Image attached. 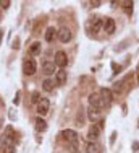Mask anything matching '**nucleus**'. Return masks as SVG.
<instances>
[{
    "instance_id": "nucleus-21",
    "label": "nucleus",
    "mask_w": 139,
    "mask_h": 153,
    "mask_svg": "<svg viewBox=\"0 0 139 153\" xmlns=\"http://www.w3.org/2000/svg\"><path fill=\"white\" fill-rule=\"evenodd\" d=\"M121 5H125L126 8H129V7H133V2H121Z\"/></svg>"
},
{
    "instance_id": "nucleus-10",
    "label": "nucleus",
    "mask_w": 139,
    "mask_h": 153,
    "mask_svg": "<svg viewBox=\"0 0 139 153\" xmlns=\"http://www.w3.org/2000/svg\"><path fill=\"white\" fill-rule=\"evenodd\" d=\"M42 72L45 75H52L53 72L57 74V65H55V62H50V60H45L42 64Z\"/></svg>"
},
{
    "instance_id": "nucleus-6",
    "label": "nucleus",
    "mask_w": 139,
    "mask_h": 153,
    "mask_svg": "<svg viewBox=\"0 0 139 153\" xmlns=\"http://www.w3.org/2000/svg\"><path fill=\"white\" fill-rule=\"evenodd\" d=\"M89 106H94L97 109H102L104 103H102V98H100V93H92L89 96Z\"/></svg>"
},
{
    "instance_id": "nucleus-18",
    "label": "nucleus",
    "mask_w": 139,
    "mask_h": 153,
    "mask_svg": "<svg viewBox=\"0 0 139 153\" xmlns=\"http://www.w3.org/2000/svg\"><path fill=\"white\" fill-rule=\"evenodd\" d=\"M36 129H37L39 132H44V130L47 129L45 121H44V119H41V117H37V119H36Z\"/></svg>"
},
{
    "instance_id": "nucleus-2",
    "label": "nucleus",
    "mask_w": 139,
    "mask_h": 153,
    "mask_svg": "<svg viewBox=\"0 0 139 153\" xmlns=\"http://www.w3.org/2000/svg\"><path fill=\"white\" fill-rule=\"evenodd\" d=\"M102 124L104 122H97V124H92V126H91L89 132H87V140H91V142L97 140L99 135H100V132H102Z\"/></svg>"
},
{
    "instance_id": "nucleus-3",
    "label": "nucleus",
    "mask_w": 139,
    "mask_h": 153,
    "mask_svg": "<svg viewBox=\"0 0 139 153\" xmlns=\"http://www.w3.org/2000/svg\"><path fill=\"white\" fill-rule=\"evenodd\" d=\"M55 65L57 67H60V68H63V67H67V64H68V57H67V52H63V51H57V54H55Z\"/></svg>"
},
{
    "instance_id": "nucleus-4",
    "label": "nucleus",
    "mask_w": 139,
    "mask_h": 153,
    "mask_svg": "<svg viewBox=\"0 0 139 153\" xmlns=\"http://www.w3.org/2000/svg\"><path fill=\"white\" fill-rule=\"evenodd\" d=\"M102 30L107 33V34H113L115 33V21L112 18H104L102 20Z\"/></svg>"
},
{
    "instance_id": "nucleus-20",
    "label": "nucleus",
    "mask_w": 139,
    "mask_h": 153,
    "mask_svg": "<svg viewBox=\"0 0 139 153\" xmlns=\"http://www.w3.org/2000/svg\"><path fill=\"white\" fill-rule=\"evenodd\" d=\"M32 101H34V103H41V98H39V93H32Z\"/></svg>"
},
{
    "instance_id": "nucleus-14",
    "label": "nucleus",
    "mask_w": 139,
    "mask_h": 153,
    "mask_svg": "<svg viewBox=\"0 0 139 153\" xmlns=\"http://www.w3.org/2000/svg\"><path fill=\"white\" fill-rule=\"evenodd\" d=\"M57 34H58V31L55 30V28H47V31H45V41L47 42H53V39L57 38Z\"/></svg>"
},
{
    "instance_id": "nucleus-8",
    "label": "nucleus",
    "mask_w": 139,
    "mask_h": 153,
    "mask_svg": "<svg viewBox=\"0 0 139 153\" xmlns=\"http://www.w3.org/2000/svg\"><path fill=\"white\" fill-rule=\"evenodd\" d=\"M100 98H102V103H104L105 106L112 104V101H113V94L108 88H102L100 90Z\"/></svg>"
},
{
    "instance_id": "nucleus-16",
    "label": "nucleus",
    "mask_w": 139,
    "mask_h": 153,
    "mask_svg": "<svg viewBox=\"0 0 139 153\" xmlns=\"http://www.w3.org/2000/svg\"><path fill=\"white\" fill-rule=\"evenodd\" d=\"M15 152V145L10 140H5L2 143V153H13Z\"/></svg>"
},
{
    "instance_id": "nucleus-22",
    "label": "nucleus",
    "mask_w": 139,
    "mask_h": 153,
    "mask_svg": "<svg viewBox=\"0 0 139 153\" xmlns=\"http://www.w3.org/2000/svg\"><path fill=\"white\" fill-rule=\"evenodd\" d=\"M0 5H3V8H8L10 2H7V0H3V2H0Z\"/></svg>"
},
{
    "instance_id": "nucleus-15",
    "label": "nucleus",
    "mask_w": 139,
    "mask_h": 153,
    "mask_svg": "<svg viewBox=\"0 0 139 153\" xmlns=\"http://www.w3.org/2000/svg\"><path fill=\"white\" fill-rule=\"evenodd\" d=\"M100 145L97 143V142H89L86 147V153H100Z\"/></svg>"
},
{
    "instance_id": "nucleus-19",
    "label": "nucleus",
    "mask_w": 139,
    "mask_h": 153,
    "mask_svg": "<svg viewBox=\"0 0 139 153\" xmlns=\"http://www.w3.org/2000/svg\"><path fill=\"white\" fill-rule=\"evenodd\" d=\"M42 88L45 90V91H52V90H53V82H52V80H49V78H47V80H44Z\"/></svg>"
},
{
    "instance_id": "nucleus-1",
    "label": "nucleus",
    "mask_w": 139,
    "mask_h": 153,
    "mask_svg": "<svg viewBox=\"0 0 139 153\" xmlns=\"http://www.w3.org/2000/svg\"><path fill=\"white\" fill-rule=\"evenodd\" d=\"M36 70H37V64H36V60L32 59V57H26L23 62V72L24 75H34Z\"/></svg>"
},
{
    "instance_id": "nucleus-11",
    "label": "nucleus",
    "mask_w": 139,
    "mask_h": 153,
    "mask_svg": "<svg viewBox=\"0 0 139 153\" xmlns=\"http://www.w3.org/2000/svg\"><path fill=\"white\" fill-rule=\"evenodd\" d=\"M49 108H50V101L49 100H41V103L37 104V114L39 117L41 116H45L49 112Z\"/></svg>"
},
{
    "instance_id": "nucleus-7",
    "label": "nucleus",
    "mask_w": 139,
    "mask_h": 153,
    "mask_svg": "<svg viewBox=\"0 0 139 153\" xmlns=\"http://www.w3.org/2000/svg\"><path fill=\"white\" fill-rule=\"evenodd\" d=\"M61 137H63L67 142H70V143H76V142H78V134H76L75 130H71V129L63 130V132H61Z\"/></svg>"
},
{
    "instance_id": "nucleus-24",
    "label": "nucleus",
    "mask_w": 139,
    "mask_h": 153,
    "mask_svg": "<svg viewBox=\"0 0 139 153\" xmlns=\"http://www.w3.org/2000/svg\"><path fill=\"white\" fill-rule=\"evenodd\" d=\"M2 38H3V31H0V42H2Z\"/></svg>"
},
{
    "instance_id": "nucleus-12",
    "label": "nucleus",
    "mask_w": 139,
    "mask_h": 153,
    "mask_svg": "<svg viewBox=\"0 0 139 153\" xmlns=\"http://www.w3.org/2000/svg\"><path fill=\"white\" fill-rule=\"evenodd\" d=\"M58 39H60L61 42H68L70 39H71V31L68 30L67 26H63V28H60V30H58Z\"/></svg>"
},
{
    "instance_id": "nucleus-9",
    "label": "nucleus",
    "mask_w": 139,
    "mask_h": 153,
    "mask_svg": "<svg viewBox=\"0 0 139 153\" xmlns=\"http://www.w3.org/2000/svg\"><path fill=\"white\" fill-rule=\"evenodd\" d=\"M87 117H89V121H92V124L97 122L99 119H100V109H97L94 106H89L87 108Z\"/></svg>"
},
{
    "instance_id": "nucleus-17",
    "label": "nucleus",
    "mask_w": 139,
    "mask_h": 153,
    "mask_svg": "<svg viewBox=\"0 0 139 153\" xmlns=\"http://www.w3.org/2000/svg\"><path fill=\"white\" fill-rule=\"evenodd\" d=\"M29 52H31V56H37V54H41V42H32L31 47H29Z\"/></svg>"
},
{
    "instance_id": "nucleus-23",
    "label": "nucleus",
    "mask_w": 139,
    "mask_h": 153,
    "mask_svg": "<svg viewBox=\"0 0 139 153\" xmlns=\"http://www.w3.org/2000/svg\"><path fill=\"white\" fill-rule=\"evenodd\" d=\"M91 5H92V7H99V5H100V2H97V0H96V2H91Z\"/></svg>"
},
{
    "instance_id": "nucleus-25",
    "label": "nucleus",
    "mask_w": 139,
    "mask_h": 153,
    "mask_svg": "<svg viewBox=\"0 0 139 153\" xmlns=\"http://www.w3.org/2000/svg\"><path fill=\"white\" fill-rule=\"evenodd\" d=\"M0 124H2V122H0Z\"/></svg>"
},
{
    "instance_id": "nucleus-5",
    "label": "nucleus",
    "mask_w": 139,
    "mask_h": 153,
    "mask_svg": "<svg viewBox=\"0 0 139 153\" xmlns=\"http://www.w3.org/2000/svg\"><path fill=\"white\" fill-rule=\"evenodd\" d=\"M100 28H102V20L100 18H92V21L87 25V30H89L91 34H97Z\"/></svg>"
},
{
    "instance_id": "nucleus-13",
    "label": "nucleus",
    "mask_w": 139,
    "mask_h": 153,
    "mask_svg": "<svg viewBox=\"0 0 139 153\" xmlns=\"http://www.w3.org/2000/svg\"><path fill=\"white\" fill-rule=\"evenodd\" d=\"M65 82H67V72H65L63 68H60L55 74V83L57 85H63Z\"/></svg>"
}]
</instances>
